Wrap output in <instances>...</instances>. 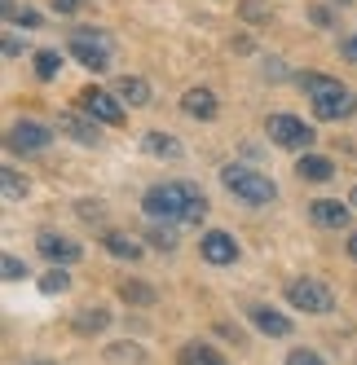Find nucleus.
<instances>
[{
    "instance_id": "nucleus-16",
    "label": "nucleus",
    "mask_w": 357,
    "mask_h": 365,
    "mask_svg": "<svg viewBox=\"0 0 357 365\" xmlns=\"http://www.w3.org/2000/svg\"><path fill=\"white\" fill-rule=\"evenodd\" d=\"M58 128H62L66 137H75L80 145H97V128L84 123V119H75V115H58Z\"/></svg>"
},
{
    "instance_id": "nucleus-7",
    "label": "nucleus",
    "mask_w": 357,
    "mask_h": 365,
    "mask_svg": "<svg viewBox=\"0 0 357 365\" xmlns=\"http://www.w3.org/2000/svg\"><path fill=\"white\" fill-rule=\"evenodd\" d=\"M80 110L84 115H93V119H101V123H124V106H119V97L115 93H106V88H84L80 93Z\"/></svg>"
},
{
    "instance_id": "nucleus-33",
    "label": "nucleus",
    "mask_w": 357,
    "mask_h": 365,
    "mask_svg": "<svg viewBox=\"0 0 357 365\" xmlns=\"http://www.w3.org/2000/svg\"><path fill=\"white\" fill-rule=\"evenodd\" d=\"M348 202H353V207H357V190H353V194H348Z\"/></svg>"
},
{
    "instance_id": "nucleus-1",
    "label": "nucleus",
    "mask_w": 357,
    "mask_h": 365,
    "mask_svg": "<svg viewBox=\"0 0 357 365\" xmlns=\"http://www.w3.org/2000/svg\"><path fill=\"white\" fill-rule=\"evenodd\" d=\"M141 207H146V216H155V220H181V225H198L208 216V198H203V190L190 185V180H164V185L146 190Z\"/></svg>"
},
{
    "instance_id": "nucleus-31",
    "label": "nucleus",
    "mask_w": 357,
    "mask_h": 365,
    "mask_svg": "<svg viewBox=\"0 0 357 365\" xmlns=\"http://www.w3.org/2000/svg\"><path fill=\"white\" fill-rule=\"evenodd\" d=\"M75 5H80V0H54V9H58V14H75Z\"/></svg>"
},
{
    "instance_id": "nucleus-21",
    "label": "nucleus",
    "mask_w": 357,
    "mask_h": 365,
    "mask_svg": "<svg viewBox=\"0 0 357 365\" xmlns=\"http://www.w3.org/2000/svg\"><path fill=\"white\" fill-rule=\"evenodd\" d=\"M106 326H111V312H106V308H97V312H80V317H75V330H80V334L106 330Z\"/></svg>"
},
{
    "instance_id": "nucleus-15",
    "label": "nucleus",
    "mask_w": 357,
    "mask_h": 365,
    "mask_svg": "<svg viewBox=\"0 0 357 365\" xmlns=\"http://www.w3.org/2000/svg\"><path fill=\"white\" fill-rule=\"evenodd\" d=\"M296 172H300L304 180H331V176H336V163H331L326 154H300Z\"/></svg>"
},
{
    "instance_id": "nucleus-32",
    "label": "nucleus",
    "mask_w": 357,
    "mask_h": 365,
    "mask_svg": "<svg viewBox=\"0 0 357 365\" xmlns=\"http://www.w3.org/2000/svg\"><path fill=\"white\" fill-rule=\"evenodd\" d=\"M348 255L357 259V233H353V238H348Z\"/></svg>"
},
{
    "instance_id": "nucleus-17",
    "label": "nucleus",
    "mask_w": 357,
    "mask_h": 365,
    "mask_svg": "<svg viewBox=\"0 0 357 365\" xmlns=\"http://www.w3.org/2000/svg\"><path fill=\"white\" fill-rule=\"evenodd\" d=\"M176 361H181V365H225L208 344H186L181 352H176Z\"/></svg>"
},
{
    "instance_id": "nucleus-28",
    "label": "nucleus",
    "mask_w": 357,
    "mask_h": 365,
    "mask_svg": "<svg viewBox=\"0 0 357 365\" xmlns=\"http://www.w3.org/2000/svg\"><path fill=\"white\" fill-rule=\"evenodd\" d=\"M9 22H18V27H40V14L36 9H14Z\"/></svg>"
},
{
    "instance_id": "nucleus-20",
    "label": "nucleus",
    "mask_w": 357,
    "mask_h": 365,
    "mask_svg": "<svg viewBox=\"0 0 357 365\" xmlns=\"http://www.w3.org/2000/svg\"><path fill=\"white\" fill-rule=\"evenodd\" d=\"M150 154H164V159H181V145H176L172 137H164V133H146V141H141Z\"/></svg>"
},
{
    "instance_id": "nucleus-14",
    "label": "nucleus",
    "mask_w": 357,
    "mask_h": 365,
    "mask_svg": "<svg viewBox=\"0 0 357 365\" xmlns=\"http://www.w3.org/2000/svg\"><path fill=\"white\" fill-rule=\"evenodd\" d=\"M115 93H119V101H129V106H150V84L141 75H124L115 84Z\"/></svg>"
},
{
    "instance_id": "nucleus-10",
    "label": "nucleus",
    "mask_w": 357,
    "mask_h": 365,
    "mask_svg": "<svg viewBox=\"0 0 357 365\" xmlns=\"http://www.w3.org/2000/svg\"><path fill=\"white\" fill-rule=\"evenodd\" d=\"M36 247H40V255L49 259V264H75V259H80V242L62 238V233H40Z\"/></svg>"
},
{
    "instance_id": "nucleus-23",
    "label": "nucleus",
    "mask_w": 357,
    "mask_h": 365,
    "mask_svg": "<svg viewBox=\"0 0 357 365\" xmlns=\"http://www.w3.org/2000/svg\"><path fill=\"white\" fill-rule=\"evenodd\" d=\"M58 53H54V48H44V53H36V75H40V80H54V75H58Z\"/></svg>"
},
{
    "instance_id": "nucleus-2",
    "label": "nucleus",
    "mask_w": 357,
    "mask_h": 365,
    "mask_svg": "<svg viewBox=\"0 0 357 365\" xmlns=\"http://www.w3.org/2000/svg\"><path fill=\"white\" fill-rule=\"evenodd\" d=\"M300 88L309 93L313 101V115L326 119V123H336V119H348L357 110V97L353 88H344L340 80H326V75H300Z\"/></svg>"
},
{
    "instance_id": "nucleus-29",
    "label": "nucleus",
    "mask_w": 357,
    "mask_h": 365,
    "mask_svg": "<svg viewBox=\"0 0 357 365\" xmlns=\"http://www.w3.org/2000/svg\"><path fill=\"white\" fill-rule=\"evenodd\" d=\"M5 277H9V282H18V277H27V264H22L18 255H5Z\"/></svg>"
},
{
    "instance_id": "nucleus-18",
    "label": "nucleus",
    "mask_w": 357,
    "mask_h": 365,
    "mask_svg": "<svg viewBox=\"0 0 357 365\" xmlns=\"http://www.w3.org/2000/svg\"><path fill=\"white\" fill-rule=\"evenodd\" d=\"M0 180H5V202H22L27 198V176H18V168H0Z\"/></svg>"
},
{
    "instance_id": "nucleus-34",
    "label": "nucleus",
    "mask_w": 357,
    "mask_h": 365,
    "mask_svg": "<svg viewBox=\"0 0 357 365\" xmlns=\"http://www.w3.org/2000/svg\"><path fill=\"white\" fill-rule=\"evenodd\" d=\"M31 365H54V361H31Z\"/></svg>"
},
{
    "instance_id": "nucleus-19",
    "label": "nucleus",
    "mask_w": 357,
    "mask_h": 365,
    "mask_svg": "<svg viewBox=\"0 0 357 365\" xmlns=\"http://www.w3.org/2000/svg\"><path fill=\"white\" fill-rule=\"evenodd\" d=\"M101 242H106V251H111V255L129 259V264H133V259H141V247H137L133 238H124V233H106V238H101Z\"/></svg>"
},
{
    "instance_id": "nucleus-25",
    "label": "nucleus",
    "mask_w": 357,
    "mask_h": 365,
    "mask_svg": "<svg viewBox=\"0 0 357 365\" xmlns=\"http://www.w3.org/2000/svg\"><path fill=\"white\" fill-rule=\"evenodd\" d=\"M146 238H150V242H155L159 251H172V247H176V233H172L168 225H164V229L155 225V229H150V233H146Z\"/></svg>"
},
{
    "instance_id": "nucleus-27",
    "label": "nucleus",
    "mask_w": 357,
    "mask_h": 365,
    "mask_svg": "<svg viewBox=\"0 0 357 365\" xmlns=\"http://www.w3.org/2000/svg\"><path fill=\"white\" fill-rule=\"evenodd\" d=\"M287 365H326L318 352H309V348H296L291 356H287Z\"/></svg>"
},
{
    "instance_id": "nucleus-30",
    "label": "nucleus",
    "mask_w": 357,
    "mask_h": 365,
    "mask_svg": "<svg viewBox=\"0 0 357 365\" xmlns=\"http://www.w3.org/2000/svg\"><path fill=\"white\" fill-rule=\"evenodd\" d=\"M340 53H344V62H357V36H344L340 40Z\"/></svg>"
},
{
    "instance_id": "nucleus-9",
    "label": "nucleus",
    "mask_w": 357,
    "mask_h": 365,
    "mask_svg": "<svg viewBox=\"0 0 357 365\" xmlns=\"http://www.w3.org/2000/svg\"><path fill=\"white\" fill-rule=\"evenodd\" d=\"M198 251H203V259H208V264H234V259H238V242L229 238L225 229H212V233H203Z\"/></svg>"
},
{
    "instance_id": "nucleus-4",
    "label": "nucleus",
    "mask_w": 357,
    "mask_h": 365,
    "mask_svg": "<svg viewBox=\"0 0 357 365\" xmlns=\"http://www.w3.org/2000/svg\"><path fill=\"white\" fill-rule=\"evenodd\" d=\"M66 48H71V58L80 62V66H89V71H106L111 58H115L111 36H106V31H97V27H75L71 40H66Z\"/></svg>"
},
{
    "instance_id": "nucleus-6",
    "label": "nucleus",
    "mask_w": 357,
    "mask_h": 365,
    "mask_svg": "<svg viewBox=\"0 0 357 365\" xmlns=\"http://www.w3.org/2000/svg\"><path fill=\"white\" fill-rule=\"evenodd\" d=\"M287 304L291 308H304V312H331V308H336V295H331L322 282L304 277V282H291L287 286Z\"/></svg>"
},
{
    "instance_id": "nucleus-3",
    "label": "nucleus",
    "mask_w": 357,
    "mask_h": 365,
    "mask_svg": "<svg viewBox=\"0 0 357 365\" xmlns=\"http://www.w3.org/2000/svg\"><path fill=\"white\" fill-rule=\"evenodd\" d=\"M221 180H225V190H229V194H238V198L251 202V207H265V202L278 198V185H273L265 172H256V168H238V163H229V168H221Z\"/></svg>"
},
{
    "instance_id": "nucleus-5",
    "label": "nucleus",
    "mask_w": 357,
    "mask_h": 365,
    "mask_svg": "<svg viewBox=\"0 0 357 365\" xmlns=\"http://www.w3.org/2000/svg\"><path fill=\"white\" fill-rule=\"evenodd\" d=\"M265 128H269V141L287 145V150H309L313 145V128L304 119H296V115H269Z\"/></svg>"
},
{
    "instance_id": "nucleus-12",
    "label": "nucleus",
    "mask_w": 357,
    "mask_h": 365,
    "mask_svg": "<svg viewBox=\"0 0 357 365\" xmlns=\"http://www.w3.org/2000/svg\"><path fill=\"white\" fill-rule=\"evenodd\" d=\"M309 216H313V225H322V229H344V225H348V207H344L340 198H318V202L309 207Z\"/></svg>"
},
{
    "instance_id": "nucleus-11",
    "label": "nucleus",
    "mask_w": 357,
    "mask_h": 365,
    "mask_svg": "<svg viewBox=\"0 0 357 365\" xmlns=\"http://www.w3.org/2000/svg\"><path fill=\"white\" fill-rule=\"evenodd\" d=\"M247 317H251V326H256L261 334H273V339H287V334H291V322L283 317V312L265 308V304H251V308H247Z\"/></svg>"
},
{
    "instance_id": "nucleus-8",
    "label": "nucleus",
    "mask_w": 357,
    "mask_h": 365,
    "mask_svg": "<svg viewBox=\"0 0 357 365\" xmlns=\"http://www.w3.org/2000/svg\"><path fill=\"white\" fill-rule=\"evenodd\" d=\"M49 141H54V133H49L44 123H36V119H18L9 128V150H18V154H40Z\"/></svg>"
},
{
    "instance_id": "nucleus-13",
    "label": "nucleus",
    "mask_w": 357,
    "mask_h": 365,
    "mask_svg": "<svg viewBox=\"0 0 357 365\" xmlns=\"http://www.w3.org/2000/svg\"><path fill=\"white\" fill-rule=\"evenodd\" d=\"M181 110L190 115V119H216V97L208 93V88H190L186 97H181Z\"/></svg>"
},
{
    "instance_id": "nucleus-24",
    "label": "nucleus",
    "mask_w": 357,
    "mask_h": 365,
    "mask_svg": "<svg viewBox=\"0 0 357 365\" xmlns=\"http://www.w3.org/2000/svg\"><path fill=\"white\" fill-rule=\"evenodd\" d=\"M66 286H71V277H66L62 269H54V273H49V277L40 282V291H44V295H62V291H66Z\"/></svg>"
},
{
    "instance_id": "nucleus-22",
    "label": "nucleus",
    "mask_w": 357,
    "mask_h": 365,
    "mask_svg": "<svg viewBox=\"0 0 357 365\" xmlns=\"http://www.w3.org/2000/svg\"><path fill=\"white\" fill-rule=\"evenodd\" d=\"M119 299H129V304H155V291H150V286H137V282H124L119 286Z\"/></svg>"
},
{
    "instance_id": "nucleus-26",
    "label": "nucleus",
    "mask_w": 357,
    "mask_h": 365,
    "mask_svg": "<svg viewBox=\"0 0 357 365\" xmlns=\"http://www.w3.org/2000/svg\"><path fill=\"white\" fill-rule=\"evenodd\" d=\"M115 365H124V361H129V365H141V348H111L106 352Z\"/></svg>"
}]
</instances>
